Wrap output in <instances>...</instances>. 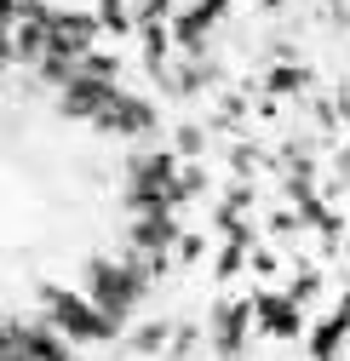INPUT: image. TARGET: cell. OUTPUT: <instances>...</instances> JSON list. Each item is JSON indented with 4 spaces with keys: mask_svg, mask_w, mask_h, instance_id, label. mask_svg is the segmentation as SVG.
<instances>
[{
    "mask_svg": "<svg viewBox=\"0 0 350 361\" xmlns=\"http://www.w3.org/2000/svg\"><path fill=\"white\" fill-rule=\"evenodd\" d=\"M47 322L58 338H115L121 322L104 315L86 293H69V287H47Z\"/></svg>",
    "mask_w": 350,
    "mask_h": 361,
    "instance_id": "obj_1",
    "label": "cell"
},
{
    "mask_svg": "<svg viewBox=\"0 0 350 361\" xmlns=\"http://www.w3.org/2000/svg\"><path fill=\"white\" fill-rule=\"evenodd\" d=\"M144 287H150L144 264H92V276H86V298L104 315H115V322L144 298Z\"/></svg>",
    "mask_w": 350,
    "mask_h": 361,
    "instance_id": "obj_2",
    "label": "cell"
},
{
    "mask_svg": "<svg viewBox=\"0 0 350 361\" xmlns=\"http://www.w3.org/2000/svg\"><path fill=\"white\" fill-rule=\"evenodd\" d=\"M0 333L23 361H69V338H58L52 322H23V327H0Z\"/></svg>",
    "mask_w": 350,
    "mask_h": 361,
    "instance_id": "obj_3",
    "label": "cell"
},
{
    "mask_svg": "<svg viewBox=\"0 0 350 361\" xmlns=\"http://www.w3.org/2000/svg\"><path fill=\"white\" fill-rule=\"evenodd\" d=\"M92 121H98L104 132H150V126H155V109H150L144 98H126L121 86H115V92L104 98V109H98Z\"/></svg>",
    "mask_w": 350,
    "mask_h": 361,
    "instance_id": "obj_4",
    "label": "cell"
},
{
    "mask_svg": "<svg viewBox=\"0 0 350 361\" xmlns=\"http://www.w3.org/2000/svg\"><path fill=\"white\" fill-rule=\"evenodd\" d=\"M253 315H258V327H265L270 338H298V333H304V310H298L287 293H282V298H276V293L253 298Z\"/></svg>",
    "mask_w": 350,
    "mask_h": 361,
    "instance_id": "obj_5",
    "label": "cell"
},
{
    "mask_svg": "<svg viewBox=\"0 0 350 361\" xmlns=\"http://www.w3.org/2000/svg\"><path fill=\"white\" fill-rule=\"evenodd\" d=\"M247 315H253V304H230V298L212 310V344H218V355H236V350H241Z\"/></svg>",
    "mask_w": 350,
    "mask_h": 361,
    "instance_id": "obj_6",
    "label": "cell"
},
{
    "mask_svg": "<svg viewBox=\"0 0 350 361\" xmlns=\"http://www.w3.org/2000/svg\"><path fill=\"white\" fill-rule=\"evenodd\" d=\"M224 6H230V0H195V6L172 23V40H179V47H201V35L224 18Z\"/></svg>",
    "mask_w": 350,
    "mask_h": 361,
    "instance_id": "obj_7",
    "label": "cell"
},
{
    "mask_svg": "<svg viewBox=\"0 0 350 361\" xmlns=\"http://www.w3.org/2000/svg\"><path fill=\"white\" fill-rule=\"evenodd\" d=\"M133 241H138L150 258H161L167 247H179V224H172V212H144V218L133 224Z\"/></svg>",
    "mask_w": 350,
    "mask_h": 361,
    "instance_id": "obj_8",
    "label": "cell"
},
{
    "mask_svg": "<svg viewBox=\"0 0 350 361\" xmlns=\"http://www.w3.org/2000/svg\"><path fill=\"white\" fill-rule=\"evenodd\" d=\"M212 276H224V281H230V276H241V247H236V241L218 252V269H212Z\"/></svg>",
    "mask_w": 350,
    "mask_h": 361,
    "instance_id": "obj_9",
    "label": "cell"
},
{
    "mask_svg": "<svg viewBox=\"0 0 350 361\" xmlns=\"http://www.w3.org/2000/svg\"><path fill=\"white\" fill-rule=\"evenodd\" d=\"M172 252H179L184 264H195V258L207 252V241H201V235H179V247H172Z\"/></svg>",
    "mask_w": 350,
    "mask_h": 361,
    "instance_id": "obj_10",
    "label": "cell"
},
{
    "mask_svg": "<svg viewBox=\"0 0 350 361\" xmlns=\"http://www.w3.org/2000/svg\"><path fill=\"white\" fill-rule=\"evenodd\" d=\"M161 344H167V322H155V327L138 333V350H161Z\"/></svg>",
    "mask_w": 350,
    "mask_h": 361,
    "instance_id": "obj_11",
    "label": "cell"
}]
</instances>
